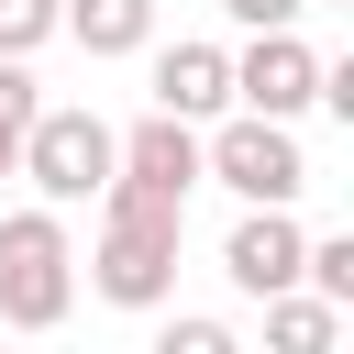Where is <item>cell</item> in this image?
I'll return each instance as SVG.
<instances>
[{"label": "cell", "instance_id": "cell-12", "mask_svg": "<svg viewBox=\"0 0 354 354\" xmlns=\"http://www.w3.org/2000/svg\"><path fill=\"white\" fill-rule=\"evenodd\" d=\"M55 44V0H0V55H33Z\"/></svg>", "mask_w": 354, "mask_h": 354}, {"label": "cell", "instance_id": "cell-10", "mask_svg": "<svg viewBox=\"0 0 354 354\" xmlns=\"http://www.w3.org/2000/svg\"><path fill=\"white\" fill-rule=\"evenodd\" d=\"M266 343H277V354H332V343H343V310L310 299V288H277V299H266Z\"/></svg>", "mask_w": 354, "mask_h": 354}, {"label": "cell", "instance_id": "cell-14", "mask_svg": "<svg viewBox=\"0 0 354 354\" xmlns=\"http://www.w3.org/2000/svg\"><path fill=\"white\" fill-rule=\"evenodd\" d=\"M221 11H232V22H243V33H277V22H299V11H310V0H221Z\"/></svg>", "mask_w": 354, "mask_h": 354}, {"label": "cell", "instance_id": "cell-7", "mask_svg": "<svg viewBox=\"0 0 354 354\" xmlns=\"http://www.w3.org/2000/svg\"><path fill=\"white\" fill-rule=\"evenodd\" d=\"M111 177H133V188H155V199H188V188H199V122L144 111L133 133H111Z\"/></svg>", "mask_w": 354, "mask_h": 354}, {"label": "cell", "instance_id": "cell-1", "mask_svg": "<svg viewBox=\"0 0 354 354\" xmlns=\"http://www.w3.org/2000/svg\"><path fill=\"white\" fill-rule=\"evenodd\" d=\"M177 232H188V199H155L133 177L100 188V254H88V288L111 310H166L177 288Z\"/></svg>", "mask_w": 354, "mask_h": 354}, {"label": "cell", "instance_id": "cell-3", "mask_svg": "<svg viewBox=\"0 0 354 354\" xmlns=\"http://www.w3.org/2000/svg\"><path fill=\"white\" fill-rule=\"evenodd\" d=\"M199 177H221L232 199H299L310 188V155H299V133L288 122H266V111H210V133H199Z\"/></svg>", "mask_w": 354, "mask_h": 354}, {"label": "cell", "instance_id": "cell-4", "mask_svg": "<svg viewBox=\"0 0 354 354\" xmlns=\"http://www.w3.org/2000/svg\"><path fill=\"white\" fill-rule=\"evenodd\" d=\"M11 177H33L55 210L100 199V188H111V122H100V111H33V122H22Z\"/></svg>", "mask_w": 354, "mask_h": 354}, {"label": "cell", "instance_id": "cell-13", "mask_svg": "<svg viewBox=\"0 0 354 354\" xmlns=\"http://www.w3.org/2000/svg\"><path fill=\"white\" fill-rule=\"evenodd\" d=\"M155 354H232V321H199V310H188V321H166Z\"/></svg>", "mask_w": 354, "mask_h": 354}, {"label": "cell", "instance_id": "cell-2", "mask_svg": "<svg viewBox=\"0 0 354 354\" xmlns=\"http://www.w3.org/2000/svg\"><path fill=\"white\" fill-rule=\"evenodd\" d=\"M77 310V243H66V210H11L0 221V321L11 332H55Z\"/></svg>", "mask_w": 354, "mask_h": 354}, {"label": "cell", "instance_id": "cell-11", "mask_svg": "<svg viewBox=\"0 0 354 354\" xmlns=\"http://www.w3.org/2000/svg\"><path fill=\"white\" fill-rule=\"evenodd\" d=\"M44 111V88H33V66L22 55H0V177H11V155H22V122Z\"/></svg>", "mask_w": 354, "mask_h": 354}, {"label": "cell", "instance_id": "cell-9", "mask_svg": "<svg viewBox=\"0 0 354 354\" xmlns=\"http://www.w3.org/2000/svg\"><path fill=\"white\" fill-rule=\"evenodd\" d=\"M55 33H77L88 55H144L155 44V0H55Z\"/></svg>", "mask_w": 354, "mask_h": 354}, {"label": "cell", "instance_id": "cell-5", "mask_svg": "<svg viewBox=\"0 0 354 354\" xmlns=\"http://www.w3.org/2000/svg\"><path fill=\"white\" fill-rule=\"evenodd\" d=\"M232 100L266 111V122H299V111L321 100V55L299 44V22H277V33H254V44L232 55Z\"/></svg>", "mask_w": 354, "mask_h": 354}, {"label": "cell", "instance_id": "cell-6", "mask_svg": "<svg viewBox=\"0 0 354 354\" xmlns=\"http://www.w3.org/2000/svg\"><path fill=\"white\" fill-rule=\"evenodd\" d=\"M299 199H243V221H232V243H221V277L243 288V299H277V288H299Z\"/></svg>", "mask_w": 354, "mask_h": 354}, {"label": "cell", "instance_id": "cell-8", "mask_svg": "<svg viewBox=\"0 0 354 354\" xmlns=\"http://www.w3.org/2000/svg\"><path fill=\"white\" fill-rule=\"evenodd\" d=\"M155 111H177V122L232 111V55H221V44H166V55H155Z\"/></svg>", "mask_w": 354, "mask_h": 354}]
</instances>
